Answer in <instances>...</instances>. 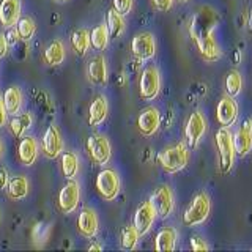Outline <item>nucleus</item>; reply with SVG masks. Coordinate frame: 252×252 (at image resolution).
Returning a JSON list of instances; mask_svg holds the SVG:
<instances>
[{
  "mask_svg": "<svg viewBox=\"0 0 252 252\" xmlns=\"http://www.w3.org/2000/svg\"><path fill=\"white\" fill-rule=\"evenodd\" d=\"M235 153L238 156H246L252 148V120H244L233 137Z\"/></svg>",
  "mask_w": 252,
  "mask_h": 252,
  "instance_id": "dca6fc26",
  "label": "nucleus"
},
{
  "mask_svg": "<svg viewBox=\"0 0 252 252\" xmlns=\"http://www.w3.org/2000/svg\"><path fill=\"white\" fill-rule=\"evenodd\" d=\"M63 152V140L60 131L55 126H49L43 136V153L49 159H55Z\"/></svg>",
  "mask_w": 252,
  "mask_h": 252,
  "instance_id": "2eb2a0df",
  "label": "nucleus"
},
{
  "mask_svg": "<svg viewBox=\"0 0 252 252\" xmlns=\"http://www.w3.org/2000/svg\"><path fill=\"white\" fill-rule=\"evenodd\" d=\"M87 152H89V156L94 164L104 165L110 159L112 148H110L107 137L101 136V134H93L87 139Z\"/></svg>",
  "mask_w": 252,
  "mask_h": 252,
  "instance_id": "423d86ee",
  "label": "nucleus"
},
{
  "mask_svg": "<svg viewBox=\"0 0 252 252\" xmlns=\"http://www.w3.org/2000/svg\"><path fill=\"white\" fill-rule=\"evenodd\" d=\"M107 110H109L107 99L102 96V94H98V96L93 99V102L90 104V109H89V125L99 126L106 120Z\"/></svg>",
  "mask_w": 252,
  "mask_h": 252,
  "instance_id": "412c9836",
  "label": "nucleus"
},
{
  "mask_svg": "<svg viewBox=\"0 0 252 252\" xmlns=\"http://www.w3.org/2000/svg\"><path fill=\"white\" fill-rule=\"evenodd\" d=\"M98 216L92 208H84L77 219V232L85 238H93L98 233Z\"/></svg>",
  "mask_w": 252,
  "mask_h": 252,
  "instance_id": "a211bd4d",
  "label": "nucleus"
},
{
  "mask_svg": "<svg viewBox=\"0 0 252 252\" xmlns=\"http://www.w3.org/2000/svg\"><path fill=\"white\" fill-rule=\"evenodd\" d=\"M87 76L89 81L94 85H104L107 81V66L104 57H94L89 62V68H87Z\"/></svg>",
  "mask_w": 252,
  "mask_h": 252,
  "instance_id": "aec40b11",
  "label": "nucleus"
},
{
  "mask_svg": "<svg viewBox=\"0 0 252 252\" xmlns=\"http://www.w3.org/2000/svg\"><path fill=\"white\" fill-rule=\"evenodd\" d=\"M161 125V115L155 107L144 109L137 117V128L142 132V136H153Z\"/></svg>",
  "mask_w": 252,
  "mask_h": 252,
  "instance_id": "4468645a",
  "label": "nucleus"
},
{
  "mask_svg": "<svg viewBox=\"0 0 252 252\" xmlns=\"http://www.w3.org/2000/svg\"><path fill=\"white\" fill-rule=\"evenodd\" d=\"M238 117V104L232 96H222L216 107V118L222 128H228L236 122Z\"/></svg>",
  "mask_w": 252,
  "mask_h": 252,
  "instance_id": "ddd939ff",
  "label": "nucleus"
},
{
  "mask_svg": "<svg viewBox=\"0 0 252 252\" xmlns=\"http://www.w3.org/2000/svg\"><path fill=\"white\" fill-rule=\"evenodd\" d=\"M55 3H65V2H68V0H54Z\"/></svg>",
  "mask_w": 252,
  "mask_h": 252,
  "instance_id": "37998d69",
  "label": "nucleus"
},
{
  "mask_svg": "<svg viewBox=\"0 0 252 252\" xmlns=\"http://www.w3.org/2000/svg\"><path fill=\"white\" fill-rule=\"evenodd\" d=\"M109 30L107 26L101 24V26H96L90 33V44L93 46V49L96 51H104L106 46L109 43Z\"/></svg>",
  "mask_w": 252,
  "mask_h": 252,
  "instance_id": "c756f323",
  "label": "nucleus"
},
{
  "mask_svg": "<svg viewBox=\"0 0 252 252\" xmlns=\"http://www.w3.org/2000/svg\"><path fill=\"white\" fill-rule=\"evenodd\" d=\"M62 173L66 180H73L79 172V159L73 152L62 153Z\"/></svg>",
  "mask_w": 252,
  "mask_h": 252,
  "instance_id": "cd10ccee",
  "label": "nucleus"
},
{
  "mask_svg": "<svg viewBox=\"0 0 252 252\" xmlns=\"http://www.w3.org/2000/svg\"><path fill=\"white\" fill-rule=\"evenodd\" d=\"M81 199V188H79L77 181L68 180V183L62 188L59 194V207L65 215H71L79 205Z\"/></svg>",
  "mask_w": 252,
  "mask_h": 252,
  "instance_id": "6e6552de",
  "label": "nucleus"
},
{
  "mask_svg": "<svg viewBox=\"0 0 252 252\" xmlns=\"http://www.w3.org/2000/svg\"><path fill=\"white\" fill-rule=\"evenodd\" d=\"M65 60V46L60 39H55L44 51V62L51 66H59Z\"/></svg>",
  "mask_w": 252,
  "mask_h": 252,
  "instance_id": "393cba45",
  "label": "nucleus"
},
{
  "mask_svg": "<svg viewBox=\"0 0 252 252\" xmlns=\"http://www.w3.org/2000/svg\"><path fill=\"white\" fill-rule=\"evenodd\" d=\"M71 44L77 55H85L90 47V33L85 29H77L71 35Z\"/></svg>",
  "mask_w": 252,
  "mask_h": 252,
  "instance_id": "c85d7f7f",
  "label": "nucleus"
},
{
  "mask_svg": "<svg viewBox=\"0 0 252 252\" xmlns=\"http://www.w3.org/2000/svg\"><path fill=\"white\" fill-rule=\"evenodd\" d=\"M177 244V230L173 227H164L155 238V249L158 252H170Z\"/></svg>",
  "mask_w": 252,
  "mask_h": 252,
  "instance_id": "4be33fe9",
  "label": "nucleus"
},
{
  "mask_svg": "<svg viewBox=\"0 0 252 252\" xmlns=\"http://www.w3.org/2000/svg\"><path fill=\"white\" fill-rule=\"evenodd\" d=\"M22 92L19 87H10L3 93V104L6 109V114L16 115L19 114V110L22 107Z\"/></svg>",
  "mask_w": 252,
  "mask_h": 252,
  "instance_id": "5701e85b",
  "label": "nucleus"
},
{
  "mask_svg": "<svg viewBox=\"0 0 252 252\" xmlns=\"http://www.w3.org/2000/svg\"><path fill=\"white\" fill-rule=\"evenodd\" d=\"M139 232L136 230V227L134 225H128L123 228L122 232V248L126 249V251H132L136 248L137 244V240H139Z\"/></svg>",
  "mask_w": 252,
  "mask_h": 252,
  "instance_id": "473e14b6",
  "label": "nucleus"
},
{
  "mask_svg": "<svg viewBox=\"0 0 252 252\" xmlns=\"http://www.w3.org/2000/svg\"><path fill=\"white\" fill-rule=\"evenodd\" d=\"M18 156L22 165H32L35 164L38 158V142L35 137H22L18 145Z\"/></svg>",
  "mask_w": 252,
  "mask_h": 252,
  "instance_id": "6ab92c4d",
  "label": "nucleus"
},
{
  "mask_svg": "<svg viewBox=\"0 0 252 252\" xmlns=\"http://www.w3.org/2000/svg\"><path fill=\"white\" fill-rule=\"evenodd\" d=\"M8 54V39L5 35H0V59H3Z\"/></svg>",
  "mask_w": 252,
  "mask_h": 252,
  "instance_id": "e433bc0d",
  "label": "nucleus"
},
{
  "mask_svg": "<svg viewBox=\"0 0 252 252\" xmlns=\"http://www.w3.org/2000/svg\"><path fill=\"white\" fill-rule=\"evenodd\" d=\"M207 129V123H205V118L200 112H192L188 118L186 128H185V136H186V144L189 148H195L199 140L205 134Z\"/></svg>",
  "mask_w": 252,
  "mask_h": 252,
  "instance_id": "1a4fd4ad",
  "label": "nucleus"
},
{
  "mask_svg": "<svg viewBox=\"0 0 252 252\" xmlns=\"http://www.w3.org/2000/svg\"><path fill=\"white\" fill-rule=\"evenodd\" d=\"M16 32H18L21 39H24V41H30V39L35 36L36 24L33 19L29 18V16H24V18H19L18 24H16Z\"/></svg>",
  "mask_w": 252,
  "mask_h": 252,
  "instance_id": "7c9ffc66",
  "label": "nucleus"
},
{
  "mask_svg": "<svg viewBox=\"0 0 252 252\" xmlns=\"http://www.w3.org/2000/svg\"><path fill=\"white\" fill-rule=\"evenodd\" d=\"M156 161L165 172L175 173L181 169H185L189 162L188 147L183 144V142H180V144L173 145V147H167L156 156Z\"/></svg>",
  "mask_w": 252,
  "mask_h": 252,
  "instance_id": "f257e3e1",
  "label": "nucleus"
},
{
  "mask_svg": "<svg viewBox=\"0 0 252 252\" xmlns=\"http://www.w3.org/2000/svg\"><path fill=\"white\" fill-rule=\"evenodd\" d=\"M106 21H107L106 26H107L109 36L110 38H118L125 32V19H123V14L115 11L114 8L107 11Z\"/></svg>",
  "mask_w": 252,
  "mask_h": 252,
  "instance_id": "bb28decb",
  "label": "nucleus"
},
{
  "mask_svg": "<svg viewBox=\"0 0 252 252\" xmlns=\"http://www.w3.org/2000/svg\"><path fill=\"white\" fill-rule=\"evenodd\" d=\"M32 123H33L32 115L29 112H24L19 115H14L10 120L8 128H10V131L14 137H24V134L32 128Z\"/></svg>",
  "mask_w": 252,
  "mask_h": 252,
  "instance_id": "a878e982",
  "label": "nucleus"
},
{
  "mask_svg": "<svg viewBox=\"0 0 252 252\" xmlns=\"http://www.w3.org/2000/svg\"><path fill=\"white\" fill-rule=\"evenodd\" d=\"M152 2L156 6V10H159V11H169L170 8H172L173 0H152Z\"/></svg>",
  "mask_w": 252,
  "mask_h": 252,
  "instance_id": "c9c22d12",
  "label": "nucleus"
},
{
  "mask_svg": "<svg viewBox=\"0 0 252 252\" xmlns=\"http://www.w3.org/2000/svg\"><path fill=\"white\" fill-rule=\"evenodd\" d=\"M96 189L102 199L114 200L120 192V177L112 169H104L96 177Z\"/></svg>",
  "mask_w": 252,
  "mask_h": 252,
  "instance_id": "39448f33",
  "label": "nucleus"
},
{
  "mask_svg": "<svg viewBox=\"0 0 252 252\" xmlns=\"http://www.w3.org/2000/svg\"><path fill=\"white\" fill-rule=\"evenodd\" d=\"M248 29H249V33L252 35V8H251V13H249V24H248Z\"/></svg>",
  "mask_w": 252,
  "mask_h": 252,
  "instance_id": "a19ab883",
  "label": "nucleus"
},
{
  "mask_svg": "<svg viewBox=\"0 0 252 252\" xmlns=\"http://www.w3.org/2000/svg\"><path fill=\"white\" fill-rule=\"evenodd\" d=\"M216 145L219 153V170L220 173H228L235 162V145L233 136L228 128H220L216 132Z\"/></svg>",
  "mask_w": 252,
  "mask_h": 252,
  "instance_id": "7ed1b4c3",
  "label": "nucleus"
},
{
  "mask_svg": "<svg viewBox=\"0 0 252 252\" xmlns=\"http://www.w3.org/2000/svg\"><path fill=\"white\" fill-rule=\"evenodd\" d=\"M89 251H102V246L98 243H92L90 246H89Z\"/></svg>",
  "mask_w": 252,
  "mask_h": 252,
  "instance_id": "ea45409f",
  "label": "nucleus"
},
{
  "mask_svg": "<svg viewBox=\"0 0 252 252\" xmlns=\"http://www.w3.org/2000/svg\"><path fill=\"white\" fill-rule=\"evenodd\" d=\"M235 62H236V63L240 62V52H238V51H236V54H235Z\"/></svg>",
  "mask_w": 252,
  "mask_h": 252,
  "instance_id": "79ce46f5",
  "label": "nucleus"
},
{
  "mask_svg": "<svg viewBox=\"0 0 252 252\" xmlns=\"http://www.w3.org/2000/svg\"><path fill=\"white\" fill-rule=\"evenodd\" d=\"M8 181H10V178H8V170L0 169V189H5L8 186Z\"/></svg>",
  "mask_w": 252,
  "mask_h": 252,
  "instance_id": "4c0bfd02",
  "label": "nucleus"
},
{
  "mask_svg": "<svg viewBox=\"0 0 252 252\" xmlns=\"http://www.w3.org/2000/svg\"><path fill=\"white\" fill-rule=\"evenodd\" d=\"M2 152H3V148H2V144H0V156H2Z\"/></svg>",
  "mask_w": 252,
  "mask_h": 252,
  "instance_id": "c03bdc74",
  "label": "nucleus"
},
{
  "mask_svg": "<svg viewBox=\"0 0 252 252\" xmlns=\"http://www.w3.org/2000/svg\"><path fill=\"white\" fill-rule=\"evenodd\" d=\"M8 195L14 200H22L29 195V180L24 175H18L8 181Z\"/></svg>",
  "mask_w": 252,
  "mask_h": 252,
  "instance_id": "b1692460",
  "label": "nucleus"
},
{
  "mask_svg": "<svg viewBox=\"0 0 252 252\" xmlns=\"http://www.w3.org/2000/svg\"><path fill=\"white\" fill-rule=\"evenodd\" d=\"M211 211V200L205 192H199L189 203V207L183 213V224L186 227H194L202 224L208 218Z\"/></svg>",
  "mask_w": 252,
  "mask_h": 252,
  "instance_id": "f03ea898",
  "label": "nucleus"
},
{
  "mask_svg": "<svg viewBox=\"0 0 252 252\" xmlns=\"http://www.w3.org/2000/svg\"><path fill=\"white\" fill-rule=\"evenodd\" d=\"M180 2H188V0H180Z\"/></svg>",
  "mask_w": 252,
  "mask_h": 252,
  "instance_id": "a18cd8bd",
  "label": "nucleus"
},
{
  "mask_svg": "<svg viewBox=\"0 0 252 252\" xmlns=\"http://www.w3.org/2000/svg\"><path fill=\"white\" fill-rule=\"evenodd\" d=\"M21 18V0H2L0 2V24L11 29Z\"/></svg>",
  "mask_w": 252,
  "mask_h": 252,
  "instance_id": "f3484780",
  "label": "nucleus"
},
{
  "mask_svg": "<svg viewBox=\"0 0 252 252\" xmlns=\"http://www.w3.org/2000/svg\"><path fill=\"white\" fill-rule=\"evenodd\" d=\"M131 51L139 60H150L155 57L156 54V43L152 33L144 32L132 38L131 43Z\"/></svg>",
  "mask_w": 252,
  "mask_h": 252,
  "instance_id": "9d476101",
  "label": "nucleus"
},
{
  "mask_svg": "<svg viewBox=\"0 0 252 252\" xmlns=\"http://www.w3.org/2000/svg\"><path fill=\"white\" fill-rule=\"evenodd\" d=\"M6 109H5V104H3V98L0 96V128L5 125V122H6Z\"/></svg>",
  "mask_w": 252,
  "mask_h": 252,
  "instance_id": "58836bf2",
  "label": "nucleus"
},
{
  "mask_svg": "<svg viewBox=\"0 0 252 252\" xmlns=\"http://www.w3.org/2000/svg\"><path fill=\"white\" fill-rule=\"evenodd\" d=\"M243 89V79H241V74L238 71H230V73L227 74L225 77V90H227V94L228 96H238L240 92Z\"/></svg>",
  "mask_w": 252,
  "mask_h": 252,
  "instance_id": "2f4dec72",
  "label": "nucleus"
},
{
  "mask_svg": "<svg viewBox=\"0 0 252 252\" xmlns=\"http://www.w3.org/2000/svg\"><path fill=\"white\" fill-rule=\"evenodd\" d=\"M150 202H152V205L155 207L156 210V215L165 219L167 218L172 210H173V192H172V189L169 186H158L152 197H150Z\"/></svg>",
  "mask_w": 252,
  "mask_h": 252,
  "instance_id": "0eeeda50",
  "label": "nucleus"
},
{
  "mask_svg": "<svg viewBox=\"0 0 252 252\" xmlns=\"http://www.w3.org/2000/svg\"><path fill=\"white\" fill-rule=\"evenodd\" d=\"M156 210L152 205V202H142L136 213H134V227H136V230L139 232V235H145L150 228H152L155 219H156Z\"/></svg>",
  "mask_w": 252,
  "mask_h": 252,
  "instance_id": "f8f14e48",
  "label": "nucleus"
},
{
  "mask_svg": "<svg viewBox=\"0 0 252 252\" xmlns=\"http://www.w3.org/2000/svg\"><path fill=\"white\" fill-rule=\"evenodd\" d=\"M132 8V0H114V10L120 14H128Z\"/></svg>",
  "mask_w": 252,
  "mask_h": 252,
  "instance_id": "72a5a7b5",
  "label": "nucleus"
},
{
  "mask_svg": "<svg viewBox=\"0 0 252 252\" xmlns=\"http://www.w3.org/2000/svg\"><path fill=\"white\" fill-rule=\"evenodd\" d=\"M161 90V74L156 66H147L142 71L139 81V92L142 99L152 101L158 96Z\"/></svg>",
  "mask_w": 252,
  "mask_h": 252,
  "instance_id": "20e7f679",
  "label": "nucleus"
},
{
  "mask_svg": "<svg viewBox=\"0 0 252 252\" xmlns=\"http://www.w3.org/2000/svg\"><path fill=\"white\" fill-rule=\"evenodd\" d=\"M192 38L197 44V49H199L200 55L207 60V62H216L219 59V47L213 38L211 32L208 30H202L199 33H192Z\"/></svg>",
  "mask_w": 252,
  "mask_h": 252,
  "instance_id": "9b49d317",
  "label": "nucleus"
},
{
  "mask_svg": "<svg viewBox=\"0 0 252 252\" xmlns=\"http://www.w3.org/2000/svg\"><path fill=\"white\" fill-rule=\"evenodd\" d=\"M191 249L195 252H200V251H208L210 246L205 243V240L199 238V236H192L191 238Z\"/></svg>",
  "mask_w": 252,
  "mask_h": 252,
  "instance_id": "f704fd0d",
  "label": "nucleus"
}]
</instances>
